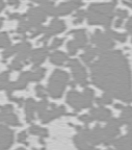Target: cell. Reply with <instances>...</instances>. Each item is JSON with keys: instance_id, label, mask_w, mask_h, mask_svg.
I'll return each instance as SVG.
<instances>
[{"instance_id": "cell-5", "label": "cell", "mask_w": 132, "mask_h": 150, "mask_svg": "<svg viewBox=\"0 0 132 150\" xmlns=\"http://www.w3.org/2000/svg\"><path fill=\"white\" fill-rule=\"evenodd\" d=\"M68 66L71 68L75 80L80 86L84 87V86H86L88 83V81L86 79V71H85L84 67H82V65L77 59H70L68 63Z\"/></svg>"}, {"instance_id": "cell-20", "label": "cell", "mask_w": 132, "mask_h": 150, "mask_svg": "<svg viewBox=\"0 0 132 150\" xmlns=\"http://www.w3.org/2000/svg\"><path fill=\"white\" fill-rule=\"evenodd\" d=\"M97 54H98V52H97L96 48L94 49V48L88 46V47H86V50H85L84 53L81 55V59H82L86 64H90L91 62L94 59V57L97 55Z\"/></svg>"}, {"instance_id": "cell-23", "label": "cell", "mask_w": 132, "mask_h": 150, "mask_svg": "<svg viewBox=\"0 0 132 150\" xmlns=\"http://www.w3.org/2000/svg\"><path fill=\"white\" fill-rule=\"evenodd\" d=\"M106 33L111 38V39H116V40H119L120 42H125L126 39H127V35L126 33H116V31H112V30H107Z\"/></svg>"}, {"instance_id": "cell-16", "label": "cell", "mask_w": 132, "mask_h": 150, "mask_svg": "<svg viewBox=\"0 0 132 150\" xmlns=\"http://www.w3.org/2000/svg\"><path fill=\"white\" fill-rule=\"evenodd\" d=\"M71 33L75 35V42L77 44L78 48H83V47L86 45L87 43V38L85 35V30L83 29H78V30H74L71 31Z\"/></svg>"}, {"instance_id": "cell-9", "label": "cell", "mask_w": 132, "mask_h": 150, "mask_svg": "<svg viewBox=\"0 0 132 150\" xmlns=\"http://www.w3.org/2000/svg\"><path fill=\"white\" fill-rule=\"evenodd\" d=\"M0 121L6 122L7 124L15 125V126H19V120L16 117L15 114H13V106L12 105H6L4 108H1V112H0Z\"/></svg>"}, {"instance_id": "cell-17", "label": "cell", "mask_w": 132, "mask_h": 150, "mask_svg": "<svg viewBox=\"0 0 132 150\" xmlns=\"http://www.w3.org/2000/svg\"><path fill=\"white\" fill-rule=\"evenodd\" d=\"M121 121L122 123H126L127 124L128 130L131 132L132 131V108H125V110H123L122 116H121Z\"/></svg>"}, {"instance_id": "cell-6", "label": "cell", "mask_w": 132, "mask_h": 150, "mask_svg": "<svg viewBox=\"0 0 132 150\" xmlns=\"http://www.w3.org/2000/svg\"><path fill=\"white\" fill-rule=\"evenodd\" d=\"M118 0H113L111 3H94L88 7V12L97 13L104 16H113V7L117 4Z\"/></svg>"}, {"instance_id": "cell-13", "label": "cell", "mask_w": 132, "mask_h": 150, "mask_svg": "<svg viewBox=\"0 0 132 150\" xmlns=\"http://www.w3.org/2000/svg\"><path fill=\"white\" fill-rule=\"evenodd\" d=\"M112 144L119 150H132V132H129L126 137L116 139Z\"/></svg>"}, {"instance_id": "cell-11", "label": "cell", "mask_w": 132, "mask_h": 150, "mask_svg": "<svg viewBox=\"0 0 132 150\" xmlns=\"http://www.w3.org/2000/svg\"><path fill=\"white\" fill-rule=\"evenodd\" d=\"M74 141H75V145L79 150H95V147L88 142V139H87V129L76 136Z\"/></svg>"}, {"instance_id": "cell-39", "label": "cell", "mask_w": 132, "mask_h": 150, "mask_svg": "<svg viewBox=\"0 0 132 150\" xmlns=\"http://www.w3.org/2000/svg\"><path fill=\"white\" fill-rule=\"evenodd\" d=\"M4 6H5L4 1H3V0H0V12H1V11L4 8Z\"/></svg>"}, {"instance_id": "cell-8", "label": "cell", "mask_w": 132, "mask_h": 150, "mask_svg": "<svg viewBox=\"0 0 132 150\" xmlns=\"http://www.w3.org/2000/svg\"><path fill=\"white\" fill-rule=\"evenodd\" d=\"M81 5H82V2H81L80 0H72V1H68V2L61 3L59 6L55 7L54 17L70 14L72 11L78 8V7L81 6Z\"/></svg>"}, {"instance_id": "cell-40", "label": "cell", "mask_w": 132, "mask_h": 150, "mask_svg": "<svg viewBox=\"0 0 132 150\" xmlns=\"http://www.w3.org/2000/svg\"><path fill=\"white\" fill-rule=\"evenodd\" d=\"M116 108H119V110H122V108H123L121 104H116Z\"/></svg>"}, {"instance_id": "cell-7", "label": "cell", "mask_w": 132, "mask_h": 150, "mask_svg": "<svg viewBox=\"0 0 132 150\" xmlns=\"http://www.w3.org/2000/svg\"><path fill=\"white\" fill-rule=\"evenodd\" d=\"M65 28H66L65 22L62 21V20H59V19H57V18H54L51 21V23H50L49 27H47L45 29V33H45V37L42 38L41 42H45V41L48 40L51 35H56V33L64 31Z\"/></svg>"}, {"instance_id": "cell-38", "label": "cell", "mask_w": 132, "mask_h": 150, "mask_svg": "<svg viewBox=\"0 0 132 150\" xmlns=\"http://www.w3.org/2000/svg\"><path fill=\"white\" fill-rule=\"evenodd\" d=\"M122 22H123V19L119 18L118 20H117V21H116V27H120L121 24H122Z\"/></svg>"}, {"instance_id": "cell-30", "label": "cell", "mask_w": 132, "mask_h": 150, "mask_svg": "<svg viewBox=\"0 0 132 150\" xmlns=\"http://www.w3.org/2000/svg\"><path fill=\"white\" fill-rule=\"evenodd\" d=\"M22 67H23V64H22V62H20L19 59H14L13 61V63L11 64L10 68L12 69V70H20V69H22Z\"/></svg>"}, {"instance_id": "cell-43", "label": "cell", "mask_w": 132, "mask_h": 150, "mask_svg": "<svg viewBox=\"0 0 132 150\" xmlns=\"http://www.w3.org/2000/svg\"><path fill=\"white\" fill-rule=\"evenodd\" d=\"M18 150H24V149H22V148H21V149H18Z\"/></svg>"}, {"instance_id": "cell-31", "label": "cell", "mask_w": 132, "mask_h": 150, "mask_svg": "<svg viewBox=\"0 0 132 150\" xmlns=\"http://www.w3.org/2000/svg\"><path fill=\"white\" fill-rule=\"evenodd\" d=\"M15 52H17L16 46L11 47V48H7V49L4 50V52H3V59H6V57H8V56L12 55L13 53H15Z\"/></svg>"}, {"instance_id": "cell-1", "label": "cell", "mask_w": 132, "mask_h": 150, "mask_svg": "<svg viewBox=\"0 0 132 150\" xmlns=\"http://www.w3.org/2000/svg\"><path fill=\"white\" fill-rule=\"evenodd\" d=\"M94 83L111 97L132 101L131 71L121 51H106L91 66Z\"/></svg>"}, {"instance_id": "cell-10", "label": "cell", "mask_w": 132, "mask_h": 150, "mask_svg": "<svg viewBox=\"0 0 132 150\" xmlns=\"http://www.w3.org/2000/svg\"><path fill=\"white\" fill-rule=\"evenodd\" d=\"M13 143V131L4 126H0V150H5Z\"/></svg>"}, {"instance_id": "cell-37", "label": "cell", "mask_w": 132, "mask_h": 150, "mask_svg": "<svg viewBox=\"0 0 132 150\" xmlns=\"http://www.w3.org/2000/svg\"><path fill=\"white\" fill-rule=\"evenodd\" d=\"M7 2L11 5H19V0H7Z\"/></svg>"}, {"instance_id": "cell-25", "label": "cell", "mask_w": 132, "mask_h": 150, "mask_svg": "<svg viewBox=\"0 0 132 150\" xmlns=\"http://www.w3.org/2000/svg\"><path fill=\"white\" fill-rule=\"evenodd\" d=\"M96 102L99 104V105H106V104H110L112 103V97L110 95H108L107 93H104L103 97L101 98H97Z\"/></svg>"}, {"instance_id": "cell-12", "label": "cell", "mask_w": 132, "mask_h": 150, "mask_svg": "<svg viewBox=\"0 0 132 150\" xmlns=\"http://www.w3.org/2000/svg\"><path fill=\"white\" fill-rule=\"evenodd\" d=\"M90 115L93 120H98V121H108L111 119V112L104 108H92Z\"/></svg>"}, {"instance_id": "cell-21", "label": "cell", "mask_w": 132, "mask_h": 150, "mask_svg": "<svg viewBox=\"0 0 132 150\" xmlns=\"http://www.w3.org/2000/svg\"><path fill=\"white\" fill-rule=\"evenodd\" d=\"M29 132L32 134H37V136H40L41 138H45V137L48 136V130L47 129L41 128V127L37 126V125H33L29 128Z\"/></svg>"}, {"instance_id": "cell-35", "label": "cell", "mask_w": 132, "mask_h": 150, "mask_svg": "<svg viewBox=\"0 0 132 150\" xmlns=\"http://www.w3.org/2000/svg\"><path fill=\"white\" fill-rule=\"evenodd\" d=\"M26 138H27V137H26L25 132H21V134H19V137H18V141H19L20 143H24L26 141Z\"/></svg>"}, {"instance_id": "cell-28", "label": "cell", "mask_w": 132, "mask_h": 150, "mask_svg": "<svg viewBox=\"0 0 132 150\" xmlns=\"http://www.w3.org/2000/svg\"><path fill=\"white\" fill-rule=\"evenodd\" d=\"M67 47H68V50L69 52H70V54H75L76 52H77V49H78V46L77 44H76L75 41H70V42H68V45H67Z\"/></svg>"}, {"instance_id": "cell-29", "label": "cell", "mask_w": 132, "mask_h": 150, "mask_svg": "<svg viewBox=\"0 0 132 150\" xmlns=\"http://www.w3.org/2000/svg\"><path fill=\"white\" fill-rule=\"evenodd\" d=\"M36 91H37V94H38V96L41 97V98H46V96H47V92H46V90L43 88V86H41V84H38L36 87Z\"/></svg>"}, {"instance_id": "cell-2", "label": "cell", "mask_w": 132, "mask_h": 150, "mask_svg": "<svg viewBox=\"0 0 132 150\" xmlns=\"http://www.w3.org/2000/svg\"><path fill=\"white\" fill-rule=\"evenodd\" d=\"M93 97H94V91L91 89H85L84 93L80 94L77 91H70L67 96V102L72 106L75 110H80L82 108H91L93 103Z\"/></svg>"}, {"instance_id": "cell-24", "label": "cell", "mask_w": 132, "mask_h": 150, "mask_svg": "<svg viewBox=\"0 0 132 150\" xmlns=\"http://www.w3.org/2000/svg\"><path fill=\"white\" fill-rule=\"evenodd\" d=\"M47 106H48V102L46 99L42 100L38 105H37L36 108H37V110H38V114H39V116H40V118H42L43 116L46 114V112H47Z\"/></svg>"}, {"instance_id": "cell-15", "label": "cell", "mask_w": 132, "mask_h": 150, "mask_svg": "<svg viewBox=\"0 0 132 150\" xmlns=\"http://www.w3.org/2000/svg\"><path fill=\"white\" fill-rule=\"evenodd\" d=\"M66 114V110H65L64 106H60V108H52V110L50 112H46V114L43 116L41 119H42V122L43 123H47V122L51 121L52 119H54V118H57V117H60V116L65 115Z\"/></svg>"}, {"instance_id": "cell-27", "label": "cell", "mask_w": 132, "mask_h": 150, "mask_svg": "<svg viewBox=\"0 0 132 150\" xmlns=\"http://www.w3.org/2000/svg\"><path fill=\"white\" fill-rule=\"evenodd\" d=\"M11 45L10 38L6 33H0V47H8Z\"/></svg>"}, {"instance_id": "cell-18", "label": "cell", "mask_w": 132, "mask_h": 150, "mask_svg": "<svg viewBox=\"0 0 132 150\" xmlns=\"http://www.w3.org/2000/svg\"><path fill=\"white\" fill-rule=\"evenodd\" d=\"M36 110V102L32 99L26 100L25 104V115H26V121L31 122L33 120V112Z\"/></svg>"}, {"instance_id": "cell-41", "label": "cell", "mask_w": 132, "mask_h": 150, "mask_svg": "<svg viewBox=\"0 0 132 150\" xmlns=\"http://www.w3.org/2000/svg\"><path fill=\"white\" fill-rule=\"evenodd\" d=\"M124 4L129 5V6H131V7H132V3H129V2H126V1H124Z\"/></svg>"}, {"instance_id": "cell-36", "label": "cell", "mask_w": 132, "mask_h": 150, "mask_svg": "<svg viewBox=\"0 0 132 150\" xmlns=\"http://www.w3.org/2000/svg\"><path fill=\"white\" fill-rule=\"evenodd\" d=\"M126 28H127L128 31H130V33H132V18H130L129 21L127 22V24H126Z\"/></svg>"}, {"instance_id": "cell-33", "label": "cell", "mask_w": 132, "mask_h": 150, "mask_svg": "<svg viewBox=\"0 0 132 150\" xmlns=\"http://www.w3.org/2000/svg\"><path fill=\"white\" fill-rule=\"evenodd\" d=\"M79 119L82 122H84V123H86V124H88V123H91V122L93 121V118L91 117V115H83V116H81Z\"/></svg>"}, {"instance_id": "cell-44", "label": "cell", "mask_w": 132, "mask_h": 150, "mask_svg": "<svg viewBox=\"0 0 132 150\" xmlns=\"http://www.w3.org/2000/svg\"><path fill=\"white\" fill-rule=\"evenodd\" d=\"M108 150H113V149H108Z\"/></svg>"}, {"instance_id": "cell-22", "label": "cell", "mask_w": 132, "mask_h": 150, "mask_svg": "<svg viewBox=\"0 0 132 150\" xmlns=\"http://www.w3.org/2000/svg\"><path fill=\"white\" fill-rule=\"evenodd\" d=\"M32 28V25L30 24L29 21H26V20H22L21 23H20L19 27L17 28V33H24L27 30H30Z\"/></svg>"}, {"instance_id": "cell-42", "label": "cell", "mask_w": 132, "mask_h": 150, "mask_svg": "<svg viewBox=\"0 0 132 150\" xmlns=\"http://www.w3.org/2000/svg\"><path fill=\"white\" fill-rule=\"evenodd\" d=\"M2 22H3V19H2V18H0V26H1V24H2Z\"/></svg>"}, {"instance_id": "cell-3", "label": "cell", "mask_w": 132, "mask_h": 150, "mask_svg": "<svg viewBox=\"0 0 132 150\" xmlns=\"http://www.w3.org/2000/svg\"><path fill=\"white\" fill-rule=\"evenodd\" d=\"M69 80V74L62 70H55L50 77L48 92L53 98H60Z\"/></svg>"}, {"instance_id": "cell-32", "label": "cell", "mask_w": 132, "mask_h": 150, "mask_svg": "<svg viewBox=\"0 0 132 150\" xmlns=\"http://www.w3.org/2000/svg\"><path fill=\"white\" fill-rule=\"evenodd\" d=\"M62 41H64V39H54V41L52 42L51 46H50V49H55L58 46H60Z\"/></svg>"}, {"instance_id": "cell-34", "label": "cell", "mask_w": 132, "mask_h": 150, "mask_svg": "<svg viewBox=\"0 0 132 150\" xmlns=\"http://www.w3.org/2000/svg\"><path fill=\"white\" fill-rule=\"evenodd\" d=\"M117 15H118L119 18L124 19V18H126V17H127L128 13L126 12V11H123V9H118V11H117Z\"/></svg>"}, {"instance_id": "cell-19", "label": "cell", "mask_w": 132, "mask_h": 150, "mask_svg": "<svg viewBox=\"0 0 132 150\" xmlns=\"http://www.w3.org/2000/svg\"><path fill=\"white\" fill-rule=\"evenodd\" d=\"M68 55L61 51H55L50 55V61L55 65H62L66 61H68Z\"/></svg>"}, {"instance_id": "cell-4", "label": "cell", "mask_w": 132, "mask_h": 150, "mask_svg": "<svg viewBox=\"0 0 132 150\" xmlns=\"http://www.w3.org/2000/svg\"><path fill=\"white\" fill-rule=\"evenodd\" d=\"M92 42L97 45V51L98 54H103L104 52L108 51L110 48L114 46L112 39L106 33H101L100 30H96L92 35Z\"/></svg>"}, {"instance_id": "cell-26", "label": "cell", "mask_w": 132, "mask_h": 150, "mask_svg": "<svg viewBox=\"0 0 132 150\" xmlns=\"http://www.w3.org/2000/svg\"><path fill=\"white\" fill-rule=\"evenodd\" d=\"M10 81H8V72L0 73V89H5L8 87Z\"/></svg>"}, {"instance_id": "cell-14", "label": "cell", "mask_w": 132, "mask_h": 150, "mask_svg": "<svg viewBox=\"0 0 132 150\" xmlns=\"http://www.w3.org/2000/svg\"><path fill=\"white\" fill-rule=\"evenodd\" d=\"M47 54H48L47 48H40V49H37L34 51L30 52V59L34 64L36 68H38V66L44 62Z\"/></svg>"}]
</instances>
